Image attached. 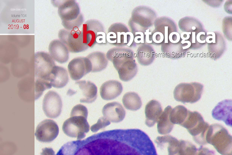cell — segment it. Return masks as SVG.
<instances>
[{"mask_svg":"<svg viewBox=\"0 0 232 155\" xmlns=\"http://www.w3.org/2000/svg\"><path fill=\"white\" fill-rule=\"evenodd\" d=\"M88 111L87 107L81 104H78L72 109L70 117L63 123L62 129L64 133L77 140L84 138L90 130V126L87 118Z\"/></svg>","mask_w":232,"mask_h":155,"instance_id":"cell-1","label":"cell"},{"mask_svg":"<svg viewBox=\"0 0 232 155\" xmlns=\"http://www.w3.org/2000/svg\"><path fill=\"white\" fill-rule=\"evenodd\" d=\"M53 3L58 7V14L65 29L69 31L79 30L83 22V18L77 3L75 0H68L60 2H54Z\"/></svg>","mask_w":232,"mask_h":155,"instance_id":"cell-2","label":"cell"},{"mask_svg":"<svg viewBox=\"0 0 232 155\" xmlns=\"http://www.w3.org/2000/svg\"><path fill=\"white\" fill-rule=\"evenodd\" d=\"M35 86L44 90L52 87L49 79L52 71L56 65L50 54L38 51L34 55Z\"/></svg>","mask_w":232,"mask_h":155,"instance_id":"cell-3","label":"cell"},{"mask_svg":"<svg viewBox=\"0 0 232 155\" xmlns=\"http://www.w3.org/2000/svg\"><path fill=\"white\" fill-rule=\"evenodd\" d=\"M206 139L221 155H232V136L222 125L215 124L209 126Z\"/></svg>","mask_w":232,"mask_h":155,"instance_id":"cell-4","label":"cell"},{"mask_svg":"<svg viewBox=\"0 0 232 155\" xmlns=\"http://www.w3.org/2000/svg\"><path fill=\"white\" fill-rule=\"evenodd\" d=\"M181 126L187 129L197 143L201 145L207 144L206 135L209 125L204 121L199 113L188 110L186 118Z\"/></svg>","mask_w":232,"mask_h":155,"instance_id":"cell-5","label":"cell"},{"mask_svg":"<svg viewBox=\"0 0 232 155\" xmlns=\"http://www.w3.org/2000/svg\"><path fill=\"white\" fill-rule=\"evenodd\" d=\"M81 31L83 43L89 47L92 48L96 44L104 45L107 43L104 27L98 20L87 21L83 25Z\"/></svg>","mask_w":232,"mask_h":155,"instance_id":"cell-6","label":"cell"},{"mask_svg":"<svg viewBox=\"0 0 232 155\" xmlns=\"http://www.w3.org/2000/svg\"><path fill=\"white\" fill-rule=\"evenodd\" d=\"M156 17L155 13L150 8L144 6L135 8L133 11L129 23L133 34L142 32L149 29Z\"/></svg>","mask_w":232,"mask_h":155,"instance_id":"cell-7","label":"cell"},{"mask_svg":"<svg viewBox=\"0 0 232 155\" xmlns=\"http://www.w3.org/2000/svg\"><path fill=\"white\" fill-rule=\"evenodd\" d=\"M203 89V85L198 82L181 83L175 87L174 97L177 101L183 103H194L200 99Z\"/></svg>","mask_w":232,"mask_h":155,"instance_id":"cell-8","label":"cell"},{"mask_svg":"<svg viewBox=\"0 0 232 155\" xmlns=\"http://www.w3.org/2000/svg\"><path fill=\"white\" fill-rule=\"evenodd\" d=\"M106 38L107 42L112 45L118 47L126 45L129 46L134 40V35L125 25L117 23L113 24L109 28Z\"/></svg>","mask_w":232,"mask_h":155,"instance_id":"cell-9","label":"cell"},{"mask_svg":"<svg viewBox=\"0 0 232 155\" xmlns=\"http://www.w3.org/2000/svg\"><path fill=\"white\" fill-rule=\"evenodd\" d=\"M58 36L59 40L66 46L70 52H83L89 48L83 43L81 30L69 31L61 29L59 31Z\"/></svg>","mask_w":232,"mask_h":155,"instance_id":"cell-10","label":"cell"},{"mask_svg":"<svg viewBox=\"0 0 232 155\" xmlns=\"http://www.w3.org/2000/svg\"><path fill=\"white\" fill-rule=\"evenodd\" d=\"M59 133V128L56 123L52 120L46 119L38 125L35 135L39 141L49 143L57 137Z\"/></svg>","mask_w":232,"mask_h":155,"instance_id":"cell-11","label":"cell"},{"mask_svg":"<svg viewBox=\"0 0 232 155\" xmlns=\"http://www.w3.org/2000/svg\"><path fill=\"white\" fill-rule=\"evenodd\" d=\"M62 102L60 96L56 92L50 91L45 95L43 101L42 108L47 117L55 118L60 114Z\"/></svg>","mask_w":232,"mask_h":155,"instance_id":"cell-12","label":"cell"},{"mask_svg":"<svg viewBox=\"0 0 232 155\" xmlns=\"http://www.w3.org/2000/svg\"><path fill=\"white\" fill-rule=\"evenodd\" d=\"M106 56L107 59L113 62L117 71L121 67L135 61L133 51L128 48H113L107 52Z\"/></svg>","mask_w":232,"mask_h":155,"instance_id":"cell-13","label":"cell"},{"mask_svg":"<svg viewBox=\"0 0 232 155\" xmlns=\"http://www.w3.org/2000/svg\"><path fill=\"white\" fill-rule=\"evenodd\" d=\"M67 68L70 78L75 81L80 79L91 71L90 61L86 57L74 58L69 62Z\"/></svg>","mask_w":232,"mask_h":155,"instance_id":"cell-14","label":"cell"},{"mask_svg":"<svg viewBox=\"0 0 232 155\" xmlns=\"http://www.w3.org/2000/svg\"><path fill=\"white\" fill-rule=\"evenodd\" d=\"M213 118L223 121L226 124L232 126V101L225 100L219 102L213 110Z\"/></svg>","mask_w":232,"mask_h":155,"instance_id":"cell-15","label":"cell"},{"mask_svg":"<svg viewBox=\"0 0 232 155\" xmlns=\"http://www.w3.org/2000/svg\"><path fill=\"white\" fill-rule=\"evenodd\" d=\"M102 112L103 117L110 122L117 123L122 121L126 114L122 106L116 102L108 103L103 107Z\"/></svg>","mask_w":232,"mask_h":155,"instance_id":"cell-16","label":"cell"},{"mask_svg":"<svg viewBox=\"0 0 232 155\" xmlns=\"http://www.w3.org/2000/svg\"><path fill=\"white\" fill-rule=\"evenodd\" d=\"M48 49L50 54L54 61L63 64L67 62L69 58V51L66 46L60 40L52 41Z\"/></svg>","mask_w":232,"mask_h":155,"instance_id":"cell-17","label":"cell"},{"mask_svg":"<svg viewBox=\"0 0 232 155\" xmlns=\"http://www.w3.org/2000/svg\"><path fill=\"white\" fill-rule=\"evenodd\" d=\"M122 84L119 81L110 80L104 83L100 89L102 98L106 100L114 99L119 95L123 91Z\"/></svg>","mask_w":232,"mask_h":155,"instance_id":"cell-18","label":"cell"},{"mask_svg":"<svg viewBox=\"0 0 232 155\" xmlns=\"http://www.w3.org/2000/svg\"><path fill=\"white\" fill-rule=\"evenodd\" d=\"M81 91V97L80 102L92 103L96 100L97 96V88L96 85L89 81L80 80L76 82Z\"/></svg>","mask_w":232,"mask_h":155,"instance_id":"cell-19","label":"cell"},{"mask_svg":"<svg viewBox=\"0 0 232 155\" xmlns=\"http://www.w3.org/2000/svg\"><path fill=\"white\" fill-rule=\"evenodd\" d=\"M162 113L161 105L158 101L155 100L149 101L145 108L146 125L149 127L153 126Z\"/></svg>","mask_w":232,"mask_h":155,"instance_id":"cell-20","label":"cell"},{"mask_svg":"<svg viewBox=\"0 0 232 155\" xmlns=\"http://www.w3.org/2000/svg\"><path fill=\"white\" fill-rule=\"evenodd\" d=\"M69 79L67 70L64 68L55 65L50 75L49 81L51 86L61 88L66 85Z\"/></svg>","mask_w":232,"mask_h":155,"instance_id":"cell-21","label":"cell"},{"mask_svg":"<svg viewBox=\"0 0 232 155\" xmlns=\"http://www.w3.org/2000/svg\"><path fill=\"white\" fill-rule=\"evenodd\" d=\"M89 60L91 68V72L100 71L106 67L108 59L105 54L101 52H93L86 57Z\"/></svg>","mask_w":232,"mask_h":155,"instance_id":"cell-22","label":"cell"},{"mask_svg":"<svg viewBox=\"0 0 232 155\" xmlns=\"http://www.w3.org/2000/svg\"><path fill=\"white\" fill-rule=\"evenodd\" d=\"M137 58L142 65L147 66L151 64L155 57V52L149 45L144 43L139 46L137 51Z\"/></svg>","mask_w":232,"mask_h":155,"instance_id":"cell-23","label":"cell"},{"mask_svg":"<svg viewBox=\"0 0 232 155\" xmlns=\"http://www.w3.org/2000/svg\"><path fill=\"white\" fill-rule=\"evenodd\" d=\"M172 109L168 106L164 109L157 121V130L161 134H166L170 133L174 125L170 119V114Z\"/></svg>","mask_w":232,"mask_h":155,"instance_id":"cell-24","label":"cell"},{"mask_svg":"<svg viewBox=\"0 0 232 155\" xmlns=\"http://www.w3.org/2000/svg\"><path fill=\"white\" fill-rule=\"evenodd\" d=\"M155 142L158 145L167 146L168 155H179V140L170 135L158 137Z\"/></svg>","mask_w":232,"mask_h":155,"instance_id":"cell-25","label":"cell"},{"mask_svg":"<svg viewBox=\"0 0 232 155\" xmlns=\"http://www.w3.org/2000/svg\"><path fill=\"white\" fill-rule=\"evenodd\" d=\"M124 107L131 110H136L140 108L142 101L138 95L134 92H129L124 94L122 98Z\"/></svg>","mask_w":232,"mask_h":155,"instance_id":"cell-26","label":"cell"},{"mask_svg":"<svg viewBox=\"0 0 232 155\" xmlns=\"http://www.w3.org/2000/svg\"><path fill=\"white\" fill-rule=\"evenodd\" d=\"M188 110L182 105H178L172 109L170 114V119L173 124L180 125L183 122Z\"/></svg>","mask_w":232,"mask_h":155,"instance_id":"cell-27","label":"cell"},{"mask_svg":"<svg viewBox=\"0 0 232 155\" xmlns=\"http://www.w3.org/2000/svg\"><path fill=\"white\" fill-rule=\"evenodd\" d=\"M198 149L191 142L187 140H179V155H196Z\"/></svg>","mask_w":232,"mask_h":155,"instance_id":"cell-28","label":"cell"},{"mask_svg":"<svg viewBox=\"0 0 232 155\" xmlns=\"http://www.w3.org/2000/svg\"><path fill=\"white\" fill-rule=\"evenodd\" d=\"M110 122L104 117H100L96 123L92 125L90 130L93 132H96L99 130L105 128L109 125Z\"/></svg>","mask_w":232,"mask_h":155,"instance_id":"cell-29","label":"cell"},{"mask_svg":"<svg viewBox=\"0 0 232 155\" xmlns=\"http://www.w3.org/2000/svg\"><path fill=\"white\" fill-rule=\"evenodd\" d=\"M196 155H215V154L213 151L201 146L198 149Z\"/></svg>","mask_w":232,"mask_h":155,"instance_id":"cell-30","label":"cell"},{"mask_svg":"<svg viewBox=\"0 0 232 155\" xmlns=\"http://www.w3.org/2000/svg\"><path fill=\"white\" fill-rule=\"evenodd\" d=\"M168 38L170 42L172 43L175 44L179 41L180 36L178 33L174 31L169 34Z\"/></svg>","mask_w":232,"mask_h":155,"instance_id":"cell-31","label":"cell"},{"mask_svg":"<svg viewBox=\"0 0 232 155\" xmlns=\"http://www.w3.org/2000/svg\"><path fill=\"white\" fill-rule=\"evenodd\" d=\"M205 41L207 43H215V34L213 32H209L207 33Z\"/></svg>","mask_w":232,"mask_h":155,"instance_id":"cell-32","label":"cell"},{"mask_svg":"<svg viewBox=\"0 0 232 155\" xmlns=\"http://www.w3.org/2000/svg\"><path fill=\"white\" fill-rule=\"evenodd\" d=\"M206 38L205 32L201 31L197 34L196 36V39L199 43H203L206 42Z\"/></svg>","mask_w":232,"mask_h":155,"instance_id":"cell-33","label":"cell"},{"mask_svg":"<svg viewBox=\"0 0 232 155\" xmlns=\"http://www.w3.org/2000/svg\"><path fill=\"white\" fill-rule=\"evenodd\" d=\"M41 155H55V152L52 148L45 147L42 149Z\"/></svg>","mask_w":232,"mask_h":155,"instance_id":"cell-34","label":"cell"},{"mask_svg":"<svg viewBox=\"0 0 232 155\" xmlns=\"http://www.w3.org/2000/svg\"><path fill=\"white\" fill-rule=\"evenodd\" d=\"M191 34V32L185 31L182 32L180 36V37L182 39L181 41H183L189 39L190 37V35Z\"/></svg>","mask_w":232,"mask_h":155,"instance_id":"cell-35","label":"cell"},{"mask_svg":"<svg viewBox=\"0 0 232 155\" xmlns=\"http://www.w3.org/2000/svg\"><path fill=\"white\" fill-rule=\"evenodd\" d=\"M181 42L182 44H184L185 43H187L188 44V45H187L182 47L183 49H185L188 48H189L190 47L191 45V42L190 41H181Z\"/></svg>","mask_w":232,"mask_h":155,"instance_id":"cell-36","label":"cell"},{"mask_svg":"<svg viewBox=\"0 0 232 155\" xmlns=\"http://www.w3.org/2000/svg\"><path fill=\"white\" fill-rule=\"evenodd\" d=\"M195 32H192V43H195Z\"/></svg>","mask_w":232,"mask_h":155,"instance_id":"cell-37","label":"cell"}]
</instances>
